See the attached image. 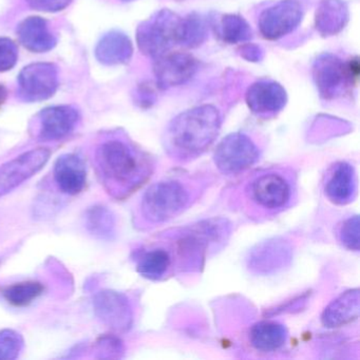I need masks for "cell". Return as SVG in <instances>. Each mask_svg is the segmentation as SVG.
<instances>
[{"label": "cell", "mask_w": 360, "mask_h": 360, "mask_svg": "<svg viewBox=\"0 0 360 360\" xmlns=\"http://www.w3.org/2000/svg\"><path fill=\"white\" fill-rule=\"evenodd\" d=\"M96 163L105 188L124 199L140 188L153 172L150 158L129 143L109 140L98 146Z\"/></svg>", "instance_id": "1"}, {"label": "cell", "mask_w": 360, "mask_h": 360, "mask_svg": "<svg viewBox=\"0 0 360 360\" xmlns=\"http://www.w3.org/2000/svg\"><path fill=\"white\" fill-rule=\"evenodd\" d=\"M220 112L212 105H201L183 111L172 120L164 134V147L179 161H189L205 153L218 138Z\"/></svg>", "instance_id": "2"}, {"label": "cell", "mask_w": 360, "mask_h": 360, "mask_svg": "<svg viewBox=\"0 0 360 360\" xmlns=\"http://www.w3.org/2000/svg\"><path fill=\"white\" fill-rule=\"evenodd\" d=\"M193 191L181 179H166L151 185L141 200L140 212L147 223L160 225L180 216L191 206Z\"/></svg>", "instance_id": "3"}, {"label": "cell", "mask_w": 360, "mask_h": 360, "mask_svg": "<svg viewBox=\"0 0 360 360\" xmlns=\"http://www.w3.org/2000/svg\"><path fill=\"white\" fill-rule=\"evenodd\" d=\"M296 183L292 176L282 169H269L255 176L244 188V197L252 210L274 214L292 203Z\"/></svg>", "instance_id": "4"}, {"label": "cell", "mask_w": 360, "mask_h": 360, "mask_svg": "<svg viewBox=\"0 0 360 360\" xmlns=\"http://www.w3.org/2000/svg\"><path fill=\"white\" fill-rule=\"evenodd\" d=\"M181 18L172 10L162 9L136 29V44L144 56L155 60L178 44Z\"/></svg>", "instance_id": "5"}, {"label": "cell", "mask_w": 360, "mask_h": 360, "mask_svg": "<svg viewBox=\"0 0 360 360\" xmlns=\"http://www.w3.org/2000/svg\"><path fill=\"white\" fill-rule=\"evenodd\" d=\"M260 150L256 143L241 132L225 136L214 153L217 168L227 176H236L245 172L258 162Z\"/></svg>", "instance_id": "6"}, {"label": "cell", "mask_w": 360, "mask_h": 360, "mask_svg": "<svg viewBox=\"0 0 360 360\" xmlns=\"http://www.w3.org/2000/svg\"><path fill=\"white\" fill-rule=\"evenodd\" d=\"M311 75L320 98L328 101L343 96L356 79L351 72L349 63L343 62L332 53H323L316 58Z\"/></svg>", "instance_id": "7"}, {"label": "cell", "mask_w": 360, "mask_h": 360, "mask_svg": "<svg viewBox=\"0 0 360 360\" xmlns=\"http://www.w3.org/2000/svg\"><path fill=\"white\" fill-rule=\"evenodd\" d=\"M58 67L51 63L28 65L18 75V96L25 102H43L52 98L58 88Z\"/></svg>", "instance_id": "8"}, {"label": "cell", "mask_w": 360, "mask_h": 360, "mask_svg": "<svg viewBox=\"0 0 360 360\" xmlns=\"http://www.w3.org/2000/svg\"><path fill=\"white\" fill-rule=\"evenodd\" d=\"M49 149L35 148L0 165V197L8 195L41 172L49 161Z\"/></svg>", "instance_id": "9"}, {"label": "cell", "mask_w": 360, "mask_h": 360, "mask_svg": "<svg viewBox=\"0 0 360 360\" xmlns=\"http://www.w3.org/2000/svg\"><path fill=\"white\" fill-rule=\"evenodd\" d=\"M303 10L296 0H281L262 11L258 27L261 35L269 41H277L294 32L302 22Z\"/></svg>", "instance_id": "10"}, {"label": "cell", "mask_w": 360, "mask_h": 360, "mask_svg": "<svg viewBox=\"0 0 360 360\" xmlns=\"http://www.w3.org/2000/svg\"><path fill=\"white\" fill-rule=\"evenodd\" d=\"M94 311L104 326L115 332H127L134 324V309L129 299L112 290L98 292L94 298Z\"/></svg>", "instance_id": "11"}, {"label": "cell", "mask_w": 360, "mask_h": 360, "mask_svg": "<svg viewBox=\"0 0 360 360\" xmlns=\"http://www.w3.org/2000/svg\"><path fill=\"white\" fill-rule=\"evenodd\" d=\"M153 60L155 85L161 90L184 85L195 77L199 69L197 58L183 52H167Z\"/></svg>", "instance_id": "12"}, {"label": "cell", "mask_w": 360, "mask_h": 360, "mask_svg": "<svg viewBox=\"0 0 360 360\" xmlns=\"http://www.w3.org/2000/svg\"><path fill=\"white\" fill-rule=\"evenodd\" d=\"M245 101L254 115L271 117L283 110L288 103V94L281 84L271 79H260L248 87Z\"/></svg>", "instance_id": "13"}, {"label": "cell", "mask_w": 360, "mask_h": 360, "mask_svg": "<svg viewBox=\"0 0 360 360\" xmlns=\"http://www.w3.org/2000/svg\"><path fill=\"white\" fill-rule=\"evenodd\" d=\"M292 246L282 239H271L252 248L248 258V266L254 273L269 275L290 264Z\"/></svg>", "instance_id": "14"}, {"label": "cell", "mask_w": 360, "mask_h": 360, "mask_svg": "<svg viewBox=\"0 0 360 360\" xmlns=\"http://www.w3.org/2000/svg\"><path fill=\"white\" fill-rule=\"evenodd\" d=\"M357 182L354 166L347 162H338L326 174L324 195L335 205H347L353 202L357 195Z\"/></svg>", "instance_id": "15"}, {"label": "cell", "mask_w": 360, "mask_h": 360, "mask_svg": "<svg viewBox=\"0 0 360 360\" xmlns=\"http://www.w3.org/2000/svg\"><path fill=\"white\" fill-rule=\"evenodd\" d=\"M79 113L67 105L48 107L39 113V139L58 141L68 136L77 128Z\"/></svg>", "instance_id": "16"}, {"label": "cell", "mask_w": 360, "mask_h": 360, "mask_svg": "<svg viewBox=\"0 0 360 360\" xmlns=\"http://www.w3.org/2000/svg\"><path fill=\"white\" fill-rule=\"evenodd\" d=\"M53 174L58 188L67 195H77L85 188L87 169L82 158L75 153L58 157L54 163Z\"/></svg>", "instance_id": "17"}, {"label": "cell", "mask_w": 360, "mask_h": 360, "mask_svg": "<svg viewBox=\"0 0 360 360\" xmlns=\"http://www.w3.org/2000/svg\"><path fill=\"white\" fill-rule=\"evenodd\" d=\"M359 313L360 290L352 288L326 305L321 314V323L328 328H341L358 320Z\"/></svg>", "instance_id": "18"}, {"label": "cell", "mask_w": 360, "mask_h": 360, "mask_svg": "<svg viewBox=\"0 0 360 360\" xmlns=\"http://www.w3.org/2000/svg\"><path fill=\"white\" fill-rule=\"evenodd\" d=\"M18 39L29 51L46 53L56 46V37L50 30L48 22L39 16H30L18 27Z\"/></svg>", "instance_id": "19"}, {"label": "cell", "mask_w": 360, "mask_h": 360, "mask_svg": "<svg viewBox=\"0 0 360 360\" xmlns=\"http://www.w3.org/2000/svg\"><path fill=\"white\" fill-rule=\"evenodd\" d=\"M349 20V6L345 0H321L316 9V30L323 37L340 33Z\"/></svg>", "instance_id": "20"}, {"label": "cell", "mask_w": 360, "mask_h": 360, "mask_svg": "<svg viewBox=\"0 0 360 360\" xmlns=\"http://www.w3.org/2000/svg\"><path fill=\"white\" fill-rule=\"evenodd\" d=\"M94 54L96 60L106 66L125 65L134 56V45L125 33L111 31L100 39Z\"/></svg>", "instance_id": "21"}, {"label": "cell", "mask_w": 360, "mask_h": 360, "mask_svg": "<svg viewBox=\"0 0 360 360\" xmlns=\"http://www.w3.org/2000/svg\"><path fill=\"white\" fill-rule=\"evenodd\" d=\"M288 338V328L284 324L271 320L257 322L248 333L250 345L263 353H271L281 349Z\"/></svg>", "instance_id": "22"}, {"label": "cell", "mask_w": 360, "mask_h": 360, "mask_svg": "<svg viewBox=\"0 0 360 360\" xmlns=\"http://www.w3.org/2000/svg\"><path fill=\"white\" fill-rule=\"evenodd\" d=\"M172 266V257L169 250L155 248L141 255L136 264V271L142 277L153 281L163 279Z\"/></svg>", "instance_id": "23"}, {"label": "cell", "mask_w": 360, "mask_h": 360, "mask_svg": "<svg viewBox=\"0 0 360 360\" xmlns=\"http://www.w3.org/2000/svg\"><path fill=\"white\" fill-rule=\"evenodd\" d=\"M84 220L86 229L98 239L110 240L115 235V216L106 206L94 205L88 208Z\"/></svg>", "instance_id": "24"}, {"label": "cell", "mask_w": 360, "mask_h": 360, "mask_svg": "<svg viewBox=\"0 0 360 360\" xmlns=\"http://www.w3.org/2000/svg\"><path fill=\"white\" fill-rule=\"evenodd\" d=\"M217 34L229 45L248 43L252 39V30L245 18L238 14L221 16L216 27Z\"/></svg>", "instance_id": "25"}, {"label": "cell", "mask_w": 360, "mask_h": 360, "mask_svg": "<svg viewBox=\"0 0 360 360\" xmlns=\"http://www.w3.org/2000/svg\"><path fill=\"white\" fill-rule=\"evenodd\" d=\"M208 39L207 22L203 16L191 13L181 18L179 26L178 44L185 48H198L203 45Z\"/></svg>", "instance_id": "26"}, {"label": "cell", "mask_w": 360, "mask_h": 360, "mask_svg": "<svg viewBox=\"0 0 360 360\" xmlns=\"http://www.w3.org/2000/svg\"><path fill=\"white\" fill-rule=\"evenodd\" d=\"M43 292L44 286L39 282H20L6 288L4 297L10 304L22 307L37 300Z\"/></svg>", "instance_id": "27"}, {"label": "cell", "mask_w": 360, "mask_h": 360, "mask_svg": "<svg viewBox=\"0 0 360 360\" xmlns=\"http://www.w3.org/2000/svg\"><path fill=\"white\" fill-rule=\"evenodd\" d=\"M24 345L20 333L12 328L0 330V360L16 359L22 353Z\"/></svg>", "instance_id": "28"}, {"label": "cell", "mask_w": 360, "mask_h": 360, "mask_svg": "<svg viewBox=\"0 0 360 360\" xmlns=\"http://www.w3.org/2000/svg\"><path fill=\"white\" fill-rule=\"evenodd\" d=\"M338 239L345 248L358 252L360 248V219L353 216L343 221L339 227Z\"/></svg>", "instance_id": "29"}, {"label": "cell", "mask_w": 360, "mask_h": 360, "mask_svg": "<svg viewBox=\"0 0 360 360\" xmlns=\"http://www.w3.org/2000/svg\"><path fill=\"white\" fill-rule=\"evenodd\" d=\"M94 353L101 359L121 358L125 353V345L119 337L115 335H104L94 343Z\"/></svg>", "instance_id": "30"}, {"label": "cell", "mask_w": 360, "mask_h": 360, "mask_svg": "<svg viewBox=\"0 0 360 360\" xmlns=\"http://www.w3.org/2000/svg\"><path fill=\"white\" fill-rule=\"evenodd\" d=\"M18 60V46L12 39L0 37V73L15 67Z\"/></svg>", "instance_id": "31"}, {"label": "cell", "mask_w": 360, "mask_h": 360, "mask_svg": "<svg viewBox=\"0 0 360 360\" xmlns=\"http://www.w3.org/2000/svg\"><path fill=\"white\" fill-rule=\"evenodd\" d=\"M72 0H26L29 7L37 11L56 13L63 11L70 5Z\"/></svg>", "instance_id": "32"}, {"label": "cell", "mask_w": 360, "mask_h": 360, "mask_svg": "<svg viewBox=\"0 0 360 360\" xmlns=\"http://www.w3.org/2000/svg\"><path fill=\"white\" fill-rule=\"evenodd\" d=\"M239 56L250 63H259L264 58V50L256 44H244L239 48Z\"/></svg>", "instance_id": "33"}, {"label": "cell", "mask_w": 360, "mask_h": 360, "mask_svg": "<svg viewBox=\"0 0 360 360\" xmlns=\"http://www.w3.org/2000/svg\"><path fill=\"white\" fill-rule=\"evenodd\" d=\"M157 96L149 85H142L136 90V101L141 107L148 108L155 104Z\"/></svg>", "instance_id": "34"}, {"label": "cell", "mask_w": 360, "mask_h": 360, "mask_svg": "<svg viewBox=\"0 0 360 360\" xmlns=\"http://www.w3.org/2000/svg\"><path fill=\"white\" fill-rule=\"evenodd\" d=\"M8 98V91L5 86L0 84V107L3 106Z\"/></svg>", "instance_id": "35"}, {"label": "cell", "mask_w": 360, "mask_h": 360, "mask_svg": "<svg viewBox=\"0 0 360 360\" xmlns=\"http://www.w3.org/2000/svg\"><path fill=\"white\" fill-rule=\"evenodd\" d=\"M123 3H131V1H136V0H121Z\"/></svg>", "instance_id": "36"}]
</instances>
